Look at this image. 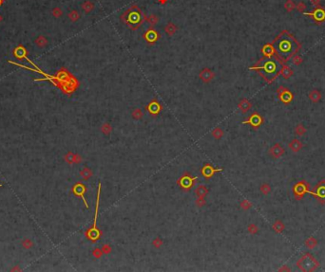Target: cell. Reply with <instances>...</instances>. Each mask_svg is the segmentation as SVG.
I'll use <instances>...</instances> for the list:
<instances>
[{"label":"cell","mask_w":325,"mask_h":272,"mask_svg":"<svg viewBox=\"0 0 325 272\" xmlns=\"http://www.w3.org/2000/svg\"><path fill=\"white\" fill-rule=\"evenodd\" d=\"M274 46L278 52L283 57H288L297 50V42L291 35L284 32L274 42Z\"/></svg>","instance_id":"6da1fadb"},{"label":"cell","mask_w":325,"mask_h":272,"mask_svg":"<svg viewBox=\"0 0 325 272\" xmlns=\"http://www.w3.org/2000/svg\"><path fill=\"white\" fill-rule=\"evenodd\" d=\"M262 68H263L264 71H265L267 74L274 75L276 72L278 71L279 65H278V63L273 61V60H268V61H266L265 63H264V65H263V66Z\"/></svg>","instance_id":"7a4b0ae2"},{"label":"cell","mask_w":325,"mask_h":272,"mask_svg":"<svg viewBox=\"0 0 325 272\" xmlns=\"http://www.w3.org/2000/svg\"><path fill=\"white\" fill-rule=\"evenodd\" d=\"M306 15H312L317 21H323L325 19V11L322 9H316L314 13H304Z\"/></svg>","instance_id":"3957f363"},{"label":"cell","mask_w":325,"mask_h":272,"mask_svg":"<svg viewBox=\"0 0 325 272\" xmlns=\"http://www.w3.org/2000/svg\"><path fill=\"white\" fill-rule=\"evenodd\" d=\"M140 20V14L138 11H128V24H138Z\"/></svg>","instance_id":"277c9868"},{"label":"cell","mask_w":325,"mask_h":272,"mask_svg":"<svg viewBox=\"0 0 325 272\" xmlns=\"http://www.w3.org/2000/svg\"><path fill=\"white\" fill-rule=\"evenodd\" d=\"M201 79H203L204 82H208L213 78V73L209 69H203L201 74H200Z\"/></svg>","instance_id":"5b68a950"},{"label":"cell","mask_w":325,"mask_h":272,"mask_svg":"<svg viewBox=\"0 0 325 272\" xmlns=\"http://www.w3.org/2000/svg\"><path fill=\"white\" fill-rule=\"evenodd\" d=\"M197 195H198L199 197L206 196L207 195V189L206 188V187H203V186L199 187V188L197 189Z\"/></svg>","instance_id":"8992f818"},{"label":"cell","mask_w":325,"mask_h":272,"mask_svg":"<svg viewBox=\"0 0 325 272\" xmlns=\"http://www.w3.org/2000/svg\"><path fill=\"white\" fill-rule=\"evenodd\" d=\"M101 130H102V132H103L105 135H108V134H110V133L111 132V127H110V125L108 124V123H105V124L101 127Z\"/></svg>","instance_id":"52a82bcc"},{"label":"cell","mask_w":325,"mask_h":272,"mask_svg":"<svg viewBox=\"0 0 325 272\" xmlns=\"http://www.w3.org/2000/svg\"><path fill=\"white\" fill-rule=\"evenodd\" d=\"M285 8L288 11H291L295 9V4L293 3L292 0H288V1L285 3Z\"/></svg>","instance_id":"ba28073f"},{"label":"cell","mask_w":325,"mask_h":272,"mask_svg":"<svg viewBox=\"0 0 325 272\" xmlns=\"http://www.w3.org/2000/svg\"><path fill=\"white\" fill-rule=\"evenodd\" d=\"M263 52H264V54H266V55H271V54L273 53V47L271 46H269V45H267V46L264 47Z\"/></svg>","instance_id":"9c48e42d"},{"label":"cell","mask_w":325,"mask_h":272,"mask_svg":"<svg viewBox=\"0 0 325 272\" xmlns=\"http://www.w3.org/2000/svg\"><path fill=\"white\" fill-rule=\"evenodd\" d=\"M132 117H133L135 119H139L142 118V111L140 109H136L132 113Z\"/></svg>","instance_id":"30bf717a"},{"label":"cell","mask_w":325,"mask_h":272,"mask_svg":"<svg viewBox=\"0 0 325 272\" xmlns=\"http://www.w3.org/2000/svg\"><path fill=\"white\" fill-rule=\"evenodd\" d=\"M212 134H213V136H214L215 138H220L222 136V131H221L220 128H216V129L213 131Z\"/></svg>","instance_id":"8fae6325"},{"label":"cell","mask_w":325,"mask_h":272,"mask_svg":"<svg viewBox=\"0 0 325 272\" xmlns=\"http://www.w3.org/2000/svg\"><path fill=\"white\" fill-rule=\"evenodd\" d=\"M162 245V241L159 238H156L154 241H153V246L155 247H160Z\"/></svg>","instance_id":"7c38bea8"},{"label":"cell","mask_w":325,"mask_h":272,"mask_svg":"<svg viewBox=\"0 0 325 272\" xmlns=\"http://www.w3.org/2000/svg\"><path fill=\"white\" fill-rule=\"evenodd\" d=\"M310 98H312V100H314V101H317V100H318V98H320V94L315 90V91H313L310 94Z\"/></svg>","instance_id":"4fadbf2b"},{"label":"cell","mask_w":325,"mask_h":272,"mask_svg":"<svg viewBox=\"0 0 325 272\" xmlns=\"http://www.w3.org/2000/svg\"><path fill=\"white\" fill-rule=\"evenodd\" d=\"M102 254H103V250H102V249H96L93 251V255H94L96 258H100V257L102 256Z\"/></svg>","instance_id":"5bb4252c"},{"label":"cell","mask_w":325,"mask_h":272,"mask_svg":"<svg viewBox=\"0 0 325 272\" xmlns=\"http://www.w3.org/2000/svg\"><path fill=\"white\" fill-rule=\"evenodd\" d=\"M174 32H175V28L173 27V25H170V24H169V25H168L167 28H166V32L172 34Z\"/></svg>","instance_id":"9a60e30c"},{"label":"cell","mask_w":325,"mask_h":272,"mask_svg":"<svg viewBox=\"0 0 325 272\" xmlns=\"http://www.w3.org/2000/svg\"><path fill=\"white\" fill-rule=\"evenodd\" d=\"M305 9V4L303 3H299V6H298V10L300 11H303V10Z\"/></svg>","instance_id":"2e32d148"},{"label":"cell","mask_w":325,"mask_h":272,"mask_svg":"<svg viewBox=\"0 0 325 272\" xmlns=\"http://www.w3.org/2000/svg\"><path fill=\"white\" fill-rule=\"evenodd\" d=\"M102 250H103V252H105V253H108L110 251V247L108 246H104L103 249H102Z\"/></svg>","instance_id":"e0dca14e"},{"label":"cell","mask_w":325,"mask_h":272,"mask_svg":"<svg viewBox=\"0 0 325 272\" xmlns=\"http://www.w3.org/2000/svg\"><path fill=\"white\" fill-rule=\"evenodd\" d=\"M290 73H291L290 70H289L287 68H284V76H285V77H288L289 75H290Z\"/></svg>","instance_id":"ac0fdd59"},{"label":"cell","mask_w":325,"mask_h":272,"mask_svg":"<svg viewBox=\"0 0 325 272\" xmlns=\"http://www.w3.org/2000/svg\"><path fill=\"white\" fill-rule=\"evenodd\" d=\"M156 20H157V19H156V17H154V16H151L149 18V21L151 22V24H155Z\"/></svg>","instance_id":"d6986e66"},{"label":"cell","mask_w":325,"mask_h":272,"mask_svg":"<svg viewBox=\"0 0 325 272\" xmlns=\"http://www.w3.org/2000/svg\"><path fill=\"white\" fill-rule=\"evenodd\" d=\"M311 1H312V3L314 4L315 6L318 5V3H320V0H311Z\"/></svg>","instance_id":"ffe728a7"}]
</instances>
